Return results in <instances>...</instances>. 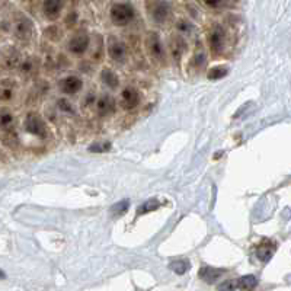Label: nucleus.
I'll use <instances>...</instances> for the list:
<instances>
[{"label": "nucleus", "instance_id": "nucleus-1", "mask_svg": "<svg viewBox=\"0 0 291 291\" xmlns=\"http://www.w3.org/2000/svg\"><path fill=\"white\" fill-rule=\"evenodd\" d=\"M147 10L150 18L158 24H165L172 15V8L166 0H149Z\"/></svg>", "mask_w": 291, "mask_h": 291}, {"label": "nucleus", "instance_id": "nucleus-2", "mask_svg": "<svg viewBox=\"0 0 291 291\" xmlns=\"http://www.w3.org/2000/svg\"><path fill=\"white\" fill-rule=\"evenodd\" d=\"M111 20L117 27H125L134 19V9L128 3H115L111 8Z\"/></svg>", "mask_w": 291, "mask_h": 291}, {"label": "nucleus", "instance_id": "nucleus-3", "mask_svg": "<svg viewBox=\"0 0 291 291\" xmlns=\"http://www.w3.org/2000/svg\"><path fill=\"white\" fill-rule=\"evenodd\" d=\"M25 130L29 134H34L37 137L46 139L47 137V127L46 122L41 120V117L37 114H29L25 120Z\"/></svg>", "mask_w": 291, "mask_h": 291}, {"label": "nucleus", "instance_id": "nucleus-4", "mask_svg": "<svg viewBox=\"0 0 291 291\" xmlns=\"http://www.w3.org/2000/svg\"><path fill=\"white\" fill-rule=\"evenodd\" d=\"M146 48L149 51V54L153 60L156 61H162L163 57H165V48H163V44L160 41L159 35L156 32H150L147 35V39H146Z\"/></svg>", "mask_w": 291, "mask_h": 291}, {"label": "nucleus", "instance_id": "nucleus-5", "mask_svg": "<svg viewBox=\"0 0 291 291\" xmlns=\"http://www.w3.org/2000/svg\"><path fill=\"white\" fill-rule=\"evenodd\" d=\"M13 32L19 39L22 41H28L29 38L32 37V32H34V25L32 22L29 20L27 16H20L15 20L13 24Z\"/></svg>", "mask_w": 291, "mask_h": 291}, {"label": "nucleus", "instance_id": "nucleus-6", "mask_svg": "<svg viewBox=\"0 0 291 291\" xmlns=\"http://www.w3.org/2000/svg\"><path fill=\"white\" fill-rule=\"evenodd\" d=\"M89 42H91L89 35L86 32H83V31H80V32H77L75 37L69 41V50L73 54H83L86 50H87V47H89Z\"/></svg>", "mask_w": 291, "mask_h": 291}, {"label": "nucleus", "instance_id": "nucleus-7", "mask_svg": "<svg viewBox=\"0 0 291 291\" xmlns=\"http://www.w3.org/2000/svg\"><path fill=\"white\" fill-rule=\"evenodd\" d=\"M108 54L115 61H122L127 54V47L121 39L115 37H109L108 39Z\"/></svg>", "mask_w": 291, "mask_h": 291}, {"label": "nucleus", "instance_id": "nucleus-8", "mask_svg": "<svg viewBox=\"0 0 291 291\" xmlns=\"http://www.w3.org/2000/svg\"><path fill=\"white\" fill-rule=\"evenodd\" d=\"M64 8V0H44L42 2V13L50 20H56Z\"/></svg>", "mask_w": 291, "mask_h": 291}, {"label": "nucleus", "instance_id": "nucleus-9", "mask_svg": "<svg viewBox=\"0 0 291 291\" xmlns=\"http://www.w3.org/2000/svg\"><path fill=\"white\" fill-rule=\"evenodd\" d=\"M225 38L226 34L221 27H214L211 29L210 35H208V44H210V48L214 51V53H221L223 48H225Z\"/></svg>", "mask_w": 291, "mask_h": 291}, {"label": "nucleus", "instance_id": "nucleus-10", "mask_svg": "<svg viewBox=\"0 0 291 291\" xmlns=\"http://www.w3.org/2000/svg\"><path fill=\"white\" fill-rule=\"evenodd\" d=\"M140 103V95L136 87H125L121 94V105L124 109H132Z\"/></svg>", "mask_w": 291, "mask_h": 291}, {"label": "nucleus", "instance_id": "nucleus-11", "mask_svg": "<svg viewBox=\"0 0 291 291\" xmlns=\"http://www.w3.org/2000/svg\"><path fill=\"white\" fill-rule=\"evenodd\" d=\"M82 80L77 76H67L60 82V89L67 95H75L82 89Z\"/></svg>", "mask_w": 291, "mask_h": 291}, {"label": "nucleus", "instance_id": "nucleus-12", "mask_svg": "<svg viewBox=\"0 0 291 291\" xmlns=\"http://www.w3.org/2000/svg\"><path fill=\"white\" fill-rule=\"evenodd\" d=\"M96 111L101 117H108L115 111V101H114L113 96L109 95H103L98 99L96 103Z\"/></svg>", "mask_w": 291, "mask_h": 291}, {"label": "nucleus", "instance_id": "nucleus-13", "mask_svg": "<svg viewBox=\"0 0 291 291\" xmlns=\"http://www.w3.org/2000/svg\"><path fill=\"white\" fill-rule=\"evenodd\" d=\"M223 274H225V270H220V268H211V266H204V268L199 270L198 275H199L201 280H204V281L208 282V284H211V282L217 281Z\"/></svg>", "mask_w": 291, "mask_h": 291}, {"label": "nucleus", "instance_id": "nucleus-14", "mask_svg": "<svg viewBox=\"0 0 291 291\" xmlns=\"http://www.w3.org/2000/svg\"><path fill=\"white\" fill-rule=\"evenodd\" d=\"M16 83L12 79L0 80V101H10L15 95Z\"/></svg>", "mask_w": 291, "mask_h": 291}, {"label": "nucleus", "instance_id": "nucleus-15", "mask_svg": "<svg viewBox=\"0 0 291 291\" xmlns=\"http://www.w3.org/2000/svg\"><path fill=\"white\" fill-rule=\"evenodd\" d=\"M274 248L273 243L270 242V240H263L262 243L258 246V249H256V256L262 261V262H266V261H270L271 259V256L274 254Z\"/></svg>", "mask_w": 291, "mask_h": 291}, {"label": "nucleus", "instance_id": "nucleus-16", "mask_svg": "<svg viewBox=\"0 0 291 291\" xmlns=\"http://www.w3.org/2000/svg\"><path fill=\"white\" fill-rule=\"evenodd\" d=\"M236 284H237V288H240V290L251 291L258 285V280L255 275H243L239 280H236Z\"/></svg>", "mask_w": 291, "mask_h": 291}, {"label": "nucleus", "instance_id": "nucleus-17", "mask_svg": "<svg viewBox=\"0 0 291 291\" xmlns=\"http://www.w3.org/2000/svg\"><path fill=\"white\" fill-rule=\"evenodd\" d=\"M184 50H185V41L181 37H172V39H170V51H172L175 60L181 58Z\"/></svg>", "mask_w": 291, "mask_h": 291}, {"label": "nucleus", "instance_id": "nucleus-18", "mask_svg": "<svg viewBox=\"0 0 291 291\" xmlns=\"http://www.w3.org/2000/svg\"><path fill=\"white\" fill-rule=\"evenodd\" d=\"M101 79L105 85H108L111 89H115L117 86L120 85V79L118 76L114 73L111 69H103L102 73H101Z\"/></svg>", "mask_w": 291, "mask_h": 291}, {"label": "nucleus", "instance_id": "nucleus-19", "mask_svg": "<svg viewBox=\"0 0 291 291\" xmlns=\"http://www.w3.org/2000/svg\"><path fill=\"white\" fill-rule=\"evenodd\" d=\"M12 124H13V115L8 109H2L0 111V130L2 131L9 130L12 128Z\"/></svg>", "mask_w": 291, "mask_h": 291}, {"label": "nucleus", "instance_id": "nucleus-20", "mask_svg": "<svg viewBox=\"0 0 291 291\" xmlns=\"http://www.w3.org/2000/svg\"><path fill=\"white\" fill-rule=\"evenodd\" d=\"M160 207V203L158 199H147L143 206L139 207V210H137V213H139V216L140 214H147V213H151V211H154V210H158Z\"/></svg>", "mask_w": 291, "mask_h": 291}, {"label": "nucleus", "instance_id": "nucleus-21", "mask_svg": "<svg viewBox=\"0 0 291 291\" xmlns=\"http://www.w3.org/2000/svg\"><path fill=\"white\" fill-rule=\"evenodd\" d=\"M189 262L188 261H185V259H179V261H173V262L169 263V268L173 271V273L179 274V275H182V274H185L187 271L189 270Z\"/></svg>", "mask_w": 291, "mask_h": 291}, {"label": "nucleus", "instance_id": "nucleus-22", "mask_svg": "<svg viewBox=\"0 0 291 291\" xmlns=\"http://www.w3.org/2000/svg\"><path fill=\"white\" fill-rule=\"evenodd\" d=\"M227 73H229V69H227V67L216 66L213 67V69H210V72H208V79H210V80H218V79L225 77Z\"/></svg>", "mask_w": 291, "mask_h": 291}, {"label": "nucleus", "instance_id": "nucleus-23", "mask_svg": "<svg viewBox=\"0 0 291 291\" xmlns=\"http://www.w3.org/2000/svg\"><path fill=\"white\" fill-rule=\"evenodd\" d=\"M35 67H37V63H35V58H32V57H29L27 60H24L22 63H20V73H24V75H31L34 70H35Z\"/></svg>", "mask_w": 291, "mask_h": 291}, {"label": "nucleus", "instance_id": "nucleus-24", "mask_svg": "<svg viewBox=\"0 0 291 291\" xmlns=\"http://www.w3.org/2000/svg\"><path fill=\"white\" fill-rule=\"evenodd\" d=\"M128 207H130V201L128 199H122L120 203H117V204H114L111 207V213L115 214V216H121L124 213H127V210H128Z\"/></svg>", "mask_w": 291, "mask_h": 291}, {"label": "nucleus", "instance_id": "nucleus-25", "mask_svg": "<svg viewBox=\"0 0 291 291\" xmlns=\"http://www.w3.org/2000/svg\"><path fill=\"white\" fill-rule=\"evenodd\" d=\"M237 288L236 280H227L217 287V291H235Z\"/></svg>", "mask_w": 291, "mask_h": 291}, {"label": "nucleus", "instance_id": "nucleus-26", "mask_svg": "<svg viewBox=\"0 0 291 291\" xmlns=\"http://www.w3.org/2000/svg\"><path fill=\"white\" fill-rule=\"evenodd\" d=\"M109 147H111V144L106 141V143H102V144H99V143H95L94 146H91L89 147V151H95V153H102V151H106L109 150Z\"/></svg>", "mask_w": 291, "mask_h": 291}, {"label": "nucleus", "instance_id": "nucleus-27", "mask_svg": "<svg viewBox=\"0 0 291 291\" xmlns=\"http://www.w3.org/2000/svg\"><path fill=\"white\" fill-rule=\"evenodd\" d=\"M58 106H60L63 111H66V113H73V106L67 102L66 99H60V101H58Z\"/></svg>", "mask_w": 291, "mask_h": 291}, {"label": "nucleus", "instance_id": "nucleus-28", "mask_svg": "<svg viewBox=\"0 0 291 291\" xmlns=\"http://www.w3.org/2000/svg\"><path fill=\"white\" fill-rule=\"evenodd\" d=\"M223 2H225V0H206L207 5H208V6H213V8H216V6H220Z\"/></svg>", "mask_w": 291, "mask_h": 291}, {"label": "nucleus", "instance_id": "nucleus-29", "mask_svg": "<svg viewBox=\"0 0 291 291\" xmlns=\"http://www.w3.org/2000/svg\"><path fill=\"white\" fill-rule=\"evenodd\" d=\"M179 29H182V31H191V25L189 24H187V22H181L179 24Z\"/></svg>", "mask_w": 291, "mask_h": 291}, {"label": "nucleus", "instance_id": "nucleus-30", "mask_svg": "<svg viewBox=\"0 0 291 291\" xmlns=\"http://www.w3.org/2000/svg\"><path fill=\"white\" fill-rule=\"evenodd\" d=\"M3 278H6V274L3 273L2 270H0V280H3Z\"/></svg>", "mask_w": 291, "mask_h": 291}]
</instances>
